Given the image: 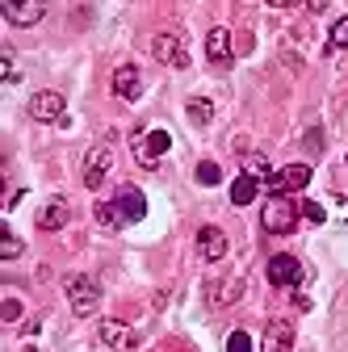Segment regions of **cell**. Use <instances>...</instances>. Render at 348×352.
Instances as JSON below:
<instances>
[{
	"label": "cell",
	"mask_w": 348,
	"mask_h": 352,
	"mask_svg": "<svg viewBox=\"0 0 348 352\" xmlns=\"http://www.w3.org/2000/svg\"><path fill=\"white\" fill-rule=\"evenodd\" d=\"M67 201H47V206H42L38 210V218H34V223H38V231H59L63 223H67Z\"/></svg>",
	"instance_id": "16"
},
{
	"label": "cell",
	"mask_w": 348,
	"mask_h": 352,
	"mask_svg": "<svg viewBox=\"0 0 348 352\" xmlns=\"http://www.w3.org/2000/svg\"><path fill=\"white\" fill-rule=\"evenodd\" d=\"M197 252H202L206 260H223V256H227V235H223L219 227H202V231H197Z\"/></svg>",
	"instance_id": "15"
},
{
	"label": "cell",
	"mask_w": 348,
	"mask_h": 352,
	"mask_svg": "<svg viewBox=\"0 0 348 352\" xmlns=\"http://www.w3.org/2000/svg\"><path fill=\"white\" fill-rule=\"evenodd\" d=\"M139 93H143V84H139V67L122 63V67L113 72V97H122V101H139Z\"/></svg>",
	"instance_id": "12"
},
{
	"label": "cell",
	"mask_w": 348,
	"mask_h": 352,
	"mask_svg": "<svg viewBox=\"0 0 348 352\" xmlns=\"http://www.w3.org/2000/svg\"><path fill=\"white\" fill-rule=\"evenodd\" d=\"M260 223H265L269 235H290L294 223H298V206L290 197H269L265 210H260Z\"/></svg>",
	"instance_id": "2"
},
{
	"label": "cell",
	"mask_w": 348,
	"mask_h": 352,
	"mask_svg": "<svg viewBox=\"0 0 348 352\" xmlns=\"http://www.w3.org/2000/svg\"><path fill=\"white\" fill-rule=\"evenodd\" d=\"M327 47H331V51H348V17H340V21L331 25V34H327Z\"/></svg>",
	"instance_id": "19"
},
{
	"label": "cell",
	"mask_w": 348,
	"mask_h": 352,
	"mask_svg": "<svg viewBox=\"0 0 348 352\" xmlns=\"http://www.w3.org/2000/svg\"><path fill=\"white\" fill-rule=\"evenodd\" d=\"M67 302H72V311L76 315H93L97 306H101V285H97V277H84V273H76V277H67Z\"/></svg>",
	"instance_id": "1"
},
{
	"label": "cell",
	"mask_w": 348,
	"mask_h": 352,
	"mask_svg": "<svg viewBox=\"0 0 348 352\" xmlns=\"http://www.w3.org/2000/svg\"><path fill=\"white\" fill-rule=\"evenodd\" d=\"M0 13L9 17V25H34V21H42L47 17V5H13V0H0Z\"/></svg>",
	"instance_id": "11"
},
{
	"label": "cell",
	"mask_w": 348,
	"mask_h": 352,
	"mask_svg": "<svg viewBox=\"0 0 348 352\" xmlns=\"http://www.w3.org/2000/svg\"><path fill=\"white\" fill-rule=\"evenodd\" d=\"M113 206H118V214H122V223H139V218L147 214V201H143V193H139L135 185H126Z\"/></svg>",
	"instance_id": "13"
},
{
	"label": "cell",
	"mask_w": 348,
	"mask_h": 352,
	"mask_svg": "<svg viewBox=\"0 0 348 352\" xmlns=\"http://www.w3.org/2000/svg\"><path fill=\"white\" fill-rule=\"evenodd\" d=\"M109 164H113V151H109V143L101 139L97 147H89V160H84V185H89V189H101Z\"/></svg>",
	"instance_id": "6"
},
{
	"label": "cell",
	"mask_w": 348,
	"mask_h": 352,
	"mask_svg": "<svg viewBox=\"0 0 348 352\" xmlns=\"http://www.w3.org/2000/svg\"><path fill=\"white\" fill-rule=\"evenodd\" d=\"M0 256H5V260H17L21 256V239L5 227V235H0Z\"/></svg>",
	"instance_id": "22"
},
{
	"label": "cell",
	"mask_w": 348,
	"mask_h": 352,
	"mask_svg": "<svg viewBox=\"0 0 348 352\" xmlns=\"http://www.w3.org/2000/svg\"><path fill=\"white\" fill-rule=\"evenodd\" d=\"M307 185H311V164H290V168H277V172H269V181H265V189H269L273 197L298 193V189H307Z\"/></svg>",
	"instance_id": "3"
},
{
	"label": "cell",
	"mask_w": 348,
	"mask_h": 352,
	"mask_svg": "<svg viewBox=\"0 0 348 352\" xmlns=\"http://www.w3.org/2000/svg\"><path fill=\"white\" fill-rule=\"evenodd\" d=\"M294 348V323L290 319H273L265 327V344H260V352H290Z\"/></svg>",
	"instance_id": "10"
},
{
	"label": "cell",
	"mask_w": 348,
	"mask_h": 352,
	"mask_svg": "<svg viewBox=\"0 0 348 352\" xmlns=\"http://www.w3.org/2000/svg\"><path fill=\"white\" fill-rule=\"evenodd\" d=\"M219 181H223V168L214 164V160L197 164V185H219Z\"/></svg>",
	"instance_id": "20"
},
{
	"label": "cell",
	"mask_w": 348,
	"mask_h": 352,
	"mask_svg": "<svg viewBox=\"0 0 348 352\" xmlns=\"http://www.w3.org/2000/svg\"><path fill=\"white\" fill-rule=\"evenodd\" d=\"M63 113H67V105H63L59 93H51V88H42V93L30 97V118L34 122H63Z\"/></svg>",
	"instance_id": "7"
},
{
	"label": "cell",
	"mask_w": 348,
	"mask_h": 352,
	"mask_svg": "<svg viewBox=\"0 0 348 352\" xmlns=\"http://www.w3.org/2000/svg\"><path fill=\"white\" fill-rule=\"evenodd\" d=\"M256 193H260V181H256L252 172H239L235 185H231V206H252Z\"/></svg>",
	"instance_id": "17"
},
{
	"label": "cell",
	"mask_w": 348,
	"mask_h": 352,
	"mask_svg": "<svg viewBox=\"0 0 348 352\" xmlns=\"http://www.w3.org/2000/svg\"><path fill=\"white\" fill-rule=\"evenodd\" d=\"M223 289H214V302H231V298H239V281H219Z\"/></svg>",
	"instance_id": "25"
},
{
	"label": "cell",
	"mask_w": 348,
	"mask_h": 352,
	"mask_svg": "<svg viewBox=\"0 0 348 352\" xmlns=\"http://www.w3.org/2000/svg\"><path fill=\"white\" fill-rule=\"evenodd\" d=\"M164 151H172V139L168 130H151V135H135V160L143 168H155L164 160Z\"/></svg>",
	"instance_id": "4"
},
{
	"label": "cell",
	"mask_w": 348,
	"mask_h": 352,
	"mask_svg": "<svg viewBox=\"0 0 348 352\" xmlns=\"http://www.w3.org/2000/svg\"><path fill=\"white\" fill-rule=\"evenodd\" d=\"M97 336H101V344H109L113 352H135V344H139V336L130 331V327H122L118 319H101Z\"/></svg>",
	"instance_id": "9"
},
{
	"label": "cell",
	"mask_w": 348,
	"mask_h": 352,
	"mask_svg": "<svg viewBox=\"0 0 348 352\" xmlns=\"http://www.w3.org/2000/svg\"><path fill=\"white\" fill-rule=\"evenodd\" d=\"M185 113H189L197 126H206V122L214 118V105H210V101H189V105H185Z\"/></svg>",
	"instance_id": "21"
},
{
	"label": "cell",
	"mask_w": 348,
	"mask_h": 352,
	"mask_svg": "<svg viewBox=\"0 0 348 352\" xmlns=\"http://www.w3.org/2000/svg\"><path fill=\"white\" fill-rule=\"evenodd\" d=\"M265 273H269V285H302V260L277 252V256H269Z\"/></svg>",
	"instance_id": "5"
},
{
	"label": "cell",
	"mask_w": 348,
	"mask_h": 352,
	"mask_svg": "<svg viewBox=\"0 0 348 352\" xmlns=\"http://www.w3.org/2000/svg\"><path fill=\"white\" fill-rule=\"evenodd\" d=\"M93 214H97L101 227H122V214H118V206H109V201H97Z\"/></svg>",
	"instance_id": "18"
},
{
	"label": "cell",
	"mask_w": 348,
	"mask_h": 352,
	"mask_svg": "<svg viewBox=\"0 0 348 352\" xmlns=\"http://www.w3.org/2000/svg\"><path fill=\"white\" fill-rule=\"evenodd\" d=\"M151 51H155V59L168 63V67H189L185 42H181L177 34H155V38H151Z\"/></svg>",
	"instance_id": "8"
},
{
	"label": "cell",
	"mask_w": 348,
	"mask_h": 352,
	"mask_svg": "<svg viewBox=\"0 0 348 352\" xmlns=\"http://www.w3.org/2000/svg\"><path fill=\"white\" fill-rule=\"evenodd\" d=\"M0 311H5L9 323H17V319H21V302H17V298H5V306H0Z\"/></svg>",
	"instance_id": "26"
},
{
	"label": "cell",
	"mask_w": 348,
	"mask_h": 352,
	"mask_svg": "<svg viewBox=\"0 0 348 352\" xmlns=\"http://www.w3.org/2000/svg\"><path fill=\"white\" fill-rule=\"evenodd\" d=\"M206 59H210V63H219V67L231 63V34H227L223 25H214V30L206 34Z\"/></svg>",
	"instance_id": "14"
},
{
	"label": "cell",
	"mask_w": 348,
	"mask_h": 352,
	"mask_svg": "<svg viewBox=\"0 0 348 352\" xmlns=\"http://www.w3.org/2000/svg\"><path fill=\"white\" fill-rule=\"evenodd\" d=\"M302 218H311V223H323V206H319V201H307V206H302Z\"/></svg>",
	"instance_id": "27"
},
{
	"label": "cell",
	"mask_w": 348,
	"mask_h": 352,
	"mask_svg": "<svg viewBox=\"0 0 348 352\" xmlns=\"http://www.w3.org/2000/svg\"><path fill=\"white\" fill-rule=\"evenodd\" d=\"M0 67H5V80H9V84L17 80V67H13V47H0Z\"/></svg>",
	"instance_id": "24"
},
{
	"label": "cell",
	"mask_w": 348,
	"mask_h": 352,
	"mask_svg": "<svg viewBox=\"0 0 348 352\" xmlns=\"http://www.w3.org/2000/svg\"><path fill=\"white\" fill-rule=\"evenodd\" d=\"M227 352H252V336L248 331H231L227 336Z\"/></svg>",
	"instance_id": "23"
}]
</instances>
